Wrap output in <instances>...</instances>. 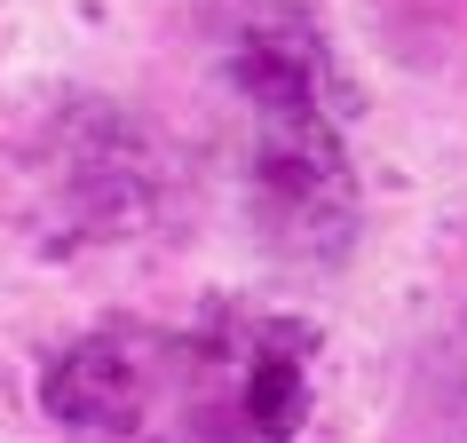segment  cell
<instances>
[{
	"label": "cell",
	"mask_w": 467,
	"mask_h": 443,
	"mask_svg": "<svg viewBox=\"0 0 467 443\" xmlns=\"http://www.w3.org/2000/svg\"><path fill=\"white\" fill-rule=\"evenodd\" d=\"M40 404L79 443H294L309 412V325L270 309L191 325L111 317L48 365Z\"/></svg>",
	"instance_id": "cell-1"
},
{
	"label": "cell",
	"mask_w": 467,
	"mask_h": 443,
	"mask_svg": "<svg viewBox=\"0 0 467 443\" xmlns=\"http://www.w3.org/2000/svg\"><path fill=\"white\" fill-rule=\"evenodd\" d=\"M230 88L246 103V191L277 253L333 262L357 230V174L341 143V88L317 48V25L262 0L230 32Z\"/></svg>",
	"instance_id": "cell-2"
}]
</instances>
